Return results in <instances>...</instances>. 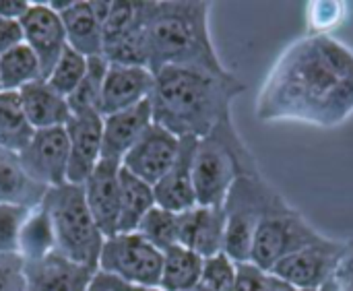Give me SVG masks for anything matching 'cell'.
I'll return each instance as SVG.
<instances>
[{"mask_svg":"<svg viewBox=\"0 0 353 291\" xmlns=\"http://www.w3.org/2000/svg\"><path fill=\"white\" fill-rule=\"evenodd\" d=\"M41 79L39 60L25 43L6 54H0V91L19 93L23 87Z\"/></svg>","mask_w":353,"mask_h":291,"instance_id":"27","label":"cell"},{"mask_svg":"<svg viewBox=\"0 0 353 291\" xmlns=\"http://www.w3.org/2000/svg\"><path fill=\"white\" fill-rule=\"evenodd\" d=\"M178 151L180 139L153 122L130 147L120 165L149 186H155L174 165Z\"/></svg>","mask_w":353,"mask_h":291,"instance_id":"11","label":"cell"},{"mask_svg":"<svg viewBox=\"0 0 353 291\" xmlns=\"http://www.w3.org/2000/svg\"><path fill=\"white\" fill-rule=\"evenodd\" d=\"M46 192L48 188L25 172L17 153L0 149V205L35 209L41 205Z\"/></svg>","mask_w":353,"mask_h":291,"instance_id":"22","label":"cell"},{"mask_svg":"<svg viewBox=\"0 0 353 291\" xmlns=\"http://www.w3.org/2000/svg\"><path fill=\"white\" fill-rule=\"evenodd\" d=\"M209 2H141L147 68H201L230 72L213 46Z\"/></svg>","mask_w":353,"mask_h":291,"instance_id":"3","label":"cell"},{"mask_svg":"<svg viewBox=\"0 0 353 291\" xmlns=\"http://www.w3.org/2000/svg\"><path fill=\"white\" fill-rule=\"evenodd\" d=\"M194 149H196V139H180V151H178L174 165L153 186L157 207L176 215L196 207V192H194V180H192Z\"/></svg>","mask_w":353,"mask_h":291,"instance_id":"18","label":"cell"},{"mask_svg":"<svg viewBox=\"0 0 353 291\" xmlns=\"http://www.w3.org/2000/svg\"><path fill=\"white\" fill-rule=\"evenodd\" d=\"M25 172L46 188L66 184L68 134L64 126L35 130L27 147L19 153Z\"/></svg>","mask_w":353,"mask_h":291,"instance_id":"10","label":"cell"},{"mask_svg":"<svg viewBox=\"0 0 353 291\" xmlns=\"http://www.w3.org/2000/svg\"><path fill=\"white\" fill-rule=\"evenodd\" d=\"M97 269L77 265L58 252L33 263H23V291H89Z\"/></svg>","mask_w":353,"mask_h":291,"instance_id":"17","label":"cell"},{"mask_svg":"<svg viewBox=\"0 0 353 291\" xmlns=\"http://www.w3.org/2000/svg\"><path fill=\"white\" fill-rule=\"evenodd\" d=\"M316 291H339V288H337V283H335V281H333V277H331L325 285H321Z\"/></svg>","mask_w":353,"mask_h":291,"instance_id":"41","label":"cell"},{"mask_svg":"<svg viewBox=\"0 0 353 291\" xmlns=\"http://www.w3.org/2000/svg\"><path fill=\"white\" fill-rule=\"evenodd\" d=\"M153 124L151 101L103 116V132H101V159L122 163L124 155L130 147L141 139V134Z\"/></svg>","mask_w":353,"mask_h":291,"instance_id":"19","label":"cell"},{"mask_svg":"<svg viewBox=\"0 0 353 291\" xmlns=\"http://www.w3.org/2000/svg\"><path fill=\"white\" fill-rule=\"evenodd\" d=\"M343 248H345V242L327 238L321 244L308 246V248L279 261L269 271V275H273L275 279L285 281L294 288L316 291L333 277L337 263L343 254Z\"/></svg>","mask_w":353,"mask_h":291,"instance_id":"9","label":"cell"},{"mask_svg":"<svg viewBox=\"0 0 353 291\" xmlns=\"http://www.w3.org/2000/svg\"><path fill=\"white\" fill-rule=\"evenodd\" d=\"M21 43H25L21 21L0 19V54H6Z\"/></svg>","mask_w":353,"mask_h":291,"instance_id":"37","label":"cell"},{"mask_svg":"<svg viewBox=\"0 0 353 291\" xmlns=\"http://www.w3.org/2000/svg\"><path fill=\"white\" fill-rule=\"evenodd\" d=\"M283 197L261 176L259 170L236 178L225 201V248L234 263H250V248L263 217L285 207Z\"/></svg>","mask_w":353,"mask_h":291,"instance_id":"6","label":"cell"},{"mask_svg":"<svg viewBox=\"0 0 353 291\" xmlns=\"http://www.w3.org/2000/svg\"><path fill=\"white\" fill-rule=\"evenodd\" d=\"M234 291H271V275L252 263H238Z\"/></svg>","mask_w":353,"mask_h":291,"instance_id":"33","label":"cell"},{"mask_svg":"<svg viewBox=\"0 0 353 291\" xmlns=\"http://www.w3.org/2000/svg\"><path fill=\"white\" fill-rule=\"evenodd\" d=\"M271 291H310V290H300V288H294L285 281H279L271 275Z\"/></svg>","mask_w":353,"mask_h":291,"instance_id":"40","label":"cell"},{"mask_svg":"<svg viewBox=\"0 0 353 291\" xmlns=\"http://www.w3.org/2000/svg\"><path fill=\"white\" fill-rule=\"evenodd\" d=\"M41 207L52 221L56 252L77 265L97 269L105 236L87 207L83 186L66 182L48 188Z\"/></svg>","mask_w":353,"mask_h":291,"instance_id":"5","label":"cell"},{"mask_svg":"<svg viewBox=\"0 0 353 291\" xmlns=\"http://www.w3.org/2000/svg\"><path fill=\"white\" fill-rule=\"evenodd\" d=\"M155 74L147 66L108 64L103 89H101V116H110L128 108H134L151 97Z\"/></svg>","mask_w":353,"mask_h":291,"instance_id":"14","label":"cell"},{"mask_svg":"<svg viewBox=\"0 0 353 291\" xmlns=\"http://www.w3.org/2000/svg\"><path fill=\"white\" fill-rule=\"evenodd\" d=\"M325 240L327 236L316 232L300 213L285 205L267 213L259 223L250 248V263L269 273L279 261Z\"/></svg>","mask_w":353,"mask_h":291,"instance_id":"7","label":"cell"},{"mask_svg":"<svg viewBox=\"0 0 353 291\" xmlns=\"http://www.w3.org/2000/svg\"><path fill=\"white\" fill-rule=\"evenodd\" d=\"M333 281L337 283L339 291H353V242L345 244L343 254L333 273Z\"/></svg>","mask_w":353,"mask_h":291,"instance_id":"36","label":"cell"},{"mask_svg":"<svg viewBox=\"0 0 353 291\" xmlns=\"http://www.w3.org/2000/svg\"><path fill=\"white\" fill-rule=\"evenodd\" d=\"M25 46L37 56L41 77L46 79L60 54L66 50V33L60 14L48 2H31L21 19Z\"/></svg>","mask_w":353,"mask_h":291,"instance_id":"13","label":"cell"},{"mask_svg":"<svg viewBox=\"0 0 353 291\" xmlns=\"http://www.w3.org/2000/svg\"><path fill=\"white\" fill-rule=\"evenodd\" d=\"M105 72H108V60L103 56L87 58V72L79 83V87L74 89V93L68 97L70 112H99Z\"/></svg>","mask_w":353,"mask_h":291,"instance_id":"28","label":"cell"},{"mask_svg":"<svg viewBox=\"0 0 353 291\" xmlns=\"http://www.w3.org/2000/svg\"><path fill=\"white\" fill-rule=\"evenodd\" d=\"M161 267L163 252L153 248L139 234H116L105 238L97 263V271L143 288H159Z\"/></svg>","mask_w":353,"mask_h":291,"instance_id":"8","label":"cell"},{"mask_svg":"<svg viewBox=\"0 0 353 291\" xmlns=\"http://www.w3.org/2000/svg\"><path fill=\"white\" fill-rule=\"evenodd\" d=\"M343 4L337 2H314L310 6V23L316 27V33H327L329 27L341 23Z\"/></svg>","mask_w":353,"mask_h":291,"instance_id":"35","label":"cell"},{"mask_svg":"<svg viewBox=\"0 0 353 291\" xmlns=\"http://www.w3.org/2000/svg\"><path fill=\"white\" fill-rule=\"evenodd\" d=\"M89 291H163L159 288H143V285H132V283H126V281H120L112 275H105L101 271L95 273Z\"/></svg>","mask_w":353,"mask_h":291,"instance_id":"38","label":"cell"},{"mask_svg":"<svg viewBox=\"0 0 353 291\" xmlns=\"http://www.w3.org/2000/svg\"><path fill=\"white\" fill-rule=\"evenodd\" d=\"M23 259L19 254H0V291H23Z\"/></svg>","mask_w":353,"mask_h":291,"instance_id":"34","label":"cell"},{"mask_svg":"<svg viewBox=\"0 0 353 291\" xmlns=\"http://www.w3.org/2000/svg\"><path fill=\"white\" fill-rule=\"evenodd\" d=\"M62 19L66 43L74 52L85 58L101 56L103 37H101V21L97 19L91 2H70V0H56L48 2Z\"/></svg>","mask_w":353,"mask_h":291,"instance_id":"20","label":"cell"},{"mask_svg":"<svg viewBox=\"0 0 353 291\" xmlns=\"http://www.w3.org/2000/svg\"><path fill=\"white\" fill-rule=\"evenodd\" d=\"M155 207L153 186L120 168V211L118 234H134L143 217Z\"/></svg>","mask_w":353,"mask_h":291,"instance_id":"23","label":"cell"},{"mask_svg":"<svg viewBox=\"0 0 353 291\" xmlns=\"http://www.w3.org/2000/svg\"><path fill=\"white\" fill-rule=\"evenodd\" d=\"M85 72H87V58L66 46V50L60 54L54 68L43 81L68 99L79 87V83L83 81Z\"/></svg>","mask_w":353,"mask_h":291,"instance_id":"30","label":"cell"},{"mask_svg":"<svg viewBox=\"0 0 353 291\" xmlns=\"http://www.w3.org/2000/svg\"><path fill=\"white\" fill-rule=\"evenodd\" d=\"M33 128L25 118L19 93L0 91V149L21 153L33 137Z\"/></svg>","mask_w":353,"mask_h":291,"instance_id":"26","label":"cell"},{"mask_svg":"<svg viewBox=\"0 0 353 291\" xmlns=\"http://www.w3.org/2000/svg\"><path fill=\"white\" fill-rule=\"evenodd\" d=\"M120 163L101 159L83 182L87 207L105 238L118 234L120 211Z\"/></svg>","mask_w":353,"mask_h":291,"instance_id":"15","label":"cell"},{"mask_svg":"<svg viewBox=\"0 0 353 291\" xmlns=\"http://www.w3.org/2000/svg\"><path fill=\"white\" fill-rule=\"evenodd\" d=\"M134 234H139L159 252H165L168 248L178 244V215L155 205L143 217Z\"/></svg>","mask_w":353,"mask_h":291,"instance_id":"29","label":"cell"},{"mask_svg":"<svg viewBox=\"0 0 353 291\" xmlns=\"http://www.w3.org/2000/svg\"><path fill=\"white\" fill-rule=\"evenodd\" d=\"M353 112V52L329 33L296 41L269 74L256 106L261 120L335 126Z\"/></svg>","mask_w":353,"mask_h":291,"instance_id":"1","label":"cell"},{"mask_svg":"<svg viewBox=\"0 0 353 291\" xmlns=\"http://www.w3.org/2000/svg\"><path fill=\"white\" fill-rule=\"evenodd\" d=\"M19 99L33 130L66 126L72 116L68 99L52 89L43 79L23 87L19 91Z\"/></svg>","mask_w":353,"mask_h":291,"instance_id":"21","label":"cell"},{"mask_svg":"<svg viewBox=\"0 0 353 291\" xmlns=\"http://www.w3.org/2000/svg\"><path fill=\"white\" fill-rule=\"evenodd\" d=\"M238 277V263H234L225 252L205 259L201 285L209 291H234Z\"/></svg>","mask_w":353,"mask_h":291,"instance_id":"31","label":"cell"},{"mask_svg":"<svg viewBox=\"0 0 353 291\" xmlns=\"http://www.w3.org/2000/svg\"><path fill=\"white\" fill-rule=\"evenodd\" d=\"M178 244L211 259L225 248V213L223 207H192L178 215Z\"/></svg>","mask_w":353,"mask_h":291,"instance_id":"16","label":"cell"},{"mask_svg":"<svg viewBox=\"0 0 353 291\" xmlns=\"http://www.w3.org/2000/svg\"><path fill=\"white\" fill-rule=\"evenodd\" d=\"M203 263L196 252L176 244L163 252V267L159 290L163 291H186L201 283Z\"/></svg>","mask_w":353,"mask_h":291,"instance_id":"24","label":"cell"},{"mask_svg":"<svg viewBox=\"0 0 353 291\" xmlns=\"http://www.w3.org/2000/svg\"><path fill=\"white\" fill-rule=\"evenodd\" d=\"M64 128L68 134L66 182L83 186V182L101 161L103 116L99 112H72Z\"/></svg>","mask_w":353,"mask_h":291,"instance_id":"12","label":"cell"},{"mask_svg":"<svg viewBox=\"0 0 353 291\" xmlns=\"http://www.w3.org/2000/svg\"><path fill=\"white\" fill-rule=\"evenodd\" d=\"M232 72L201 68H161L151 91L153 122L178 139H203L219 122L232 118V101L244 93Z\"/></svg>","mask_w":353,"mask_h":291,"instance_id":"2","label":"cell"},{"mask_svg":"<svg viewBox=\"0 0 353 291\" xmlns=\"http://www.w3.org/2000/svg\"><path fill=\"white\" fill-rule=\"evenodd\" d=\"M52 252H56L52 221H50V215L46 213V209L39 205L29 211V215L21 228L17 254L23 259V263H33V261H41V259L50 257Z\"/></svg>","mask_w":353,"mask_h":291,"instance_id":"25","label":"cell"},{"mask_svg":"<svg viewBox=\"0 0 353 291\" xmlns=\"http://www.w3.org/2000/svg\"><path fill=\"white\" fill-rule=\"evenodd\" d=\"M252 170H259L256 161L234 128L232 118L219 122L207 137L196 141L192 159L196 205L223 207L236 178Z\"/></svg>","mask_w":353,"mask_h":291,"instance_id":"4","label":"cell"},{"mask_svg":"<svg viewBox=\"0 0 353 291\" xmlns=\"http://www.w3.org/2000/svg\"><path fill=\"white\" fill-rule=\"evenodd\" d=\"M27 0H0V19H12V21H21L25 17V12L29 10Z\"/></svg>","mask_w":353,"mask_h":291,"instance_id":"39","label":"cell"},{"mask_svg":"<svg viewBox=\"0 0 353 291\" xmlns=\"http://www.w3.org/2000/svg\"><path fill=\"white\" fill-rule=\"evenodd\" d=\"M31 209L0 205V254H17L19 234Z\"/></svg>","mask_w":353,"mask_h":291,"instance_id":"32","label":"cell"},{"mask_svg":"<svg viewBox=\"0 0 353 291\" xmlns=\"http://www.w3.org/2000/svg\"><path fill=\"white\" fill-rule=\"evenodd\" d=\"M186 291H209V290H207V288H203V285L199 283V285H194V288H190V290H186Z\"/></svg>","mask_w":353,"mask_h":291,"instance_id":"42","label":"cell"}]
</instances>
